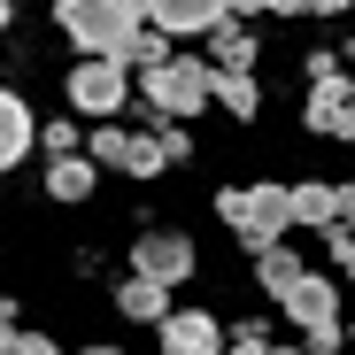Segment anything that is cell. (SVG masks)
I'll use <instances>...</instances> for the list:
<instances>
[{
  "label": "cell",
  "mask_w": 355,
  "mask_h": 355,
  "mask_svg": "<svg viewBox=\"0 0 355 355\" xmlns=\"http://www.w3.org/2000/svg\"><path fill=\"white\" fill-rule=\"evenodd\" d=\"M0 355H62V347L39 340V332H8V340H0Z\"/></svg>",
  "instance_id": "cell-18"
},
{
  "label": "cell",
  "mask_w": 355,
  "mask_h": 355,
  "mask_svg": "<svg viewBox=\"0 0 355 355\" xmlns=\"http://www.w3.org/2000/svg\"><path fill=\"white\" fill-rule=\"evenodd\" d=\"M85 355H124V347H85Z\"/></svg>",
  "instance_id": "cell-25"
},
{
  "label": "cell",
  "mask_w": 355,
  "mask_h": 355,
  "mask_svg": "<svg viewBox=\"0 0 355 355\" xmlns=\"http://www.w3.org/2000/svg\"><path fill=\"white\" fill-rule=\"evenodd\" d=\"M209 101H224L232 116H255L263 93H255V70H209Z\"/></svg>",
  "instance_id": "cell-12"
},
{
  "label": "cell",
  "mask_w": 355,
  "mask_h": 355,
  "mask_svg": "<svg viewBox=\"0 0 355 355\" xmlns=\"http://www.w3.org/2000/svg\"><path fill=\"white\" fill-rule=\"evenodd\" d=\"M116 170L155 178V170H162V147H155V132H124V147H116Z\"/></svg>",
  "instance_id": "cell-17"
},
{
  "label": "cell",
  "mask_w": 355,
  "mask_h": 355,
  "mask_svg": "<svg viewBox=\"0 0 355 355\" xmlns=\"http://www.w3.org/2000/svg\"><path fill=\"white\" fill-rule=\"evenodd\" d=\"M139 93H147V124L201 116L209 108V62H193V54H162L155 70H139Z\"/></svg>",
  "instance_id": "cell-1"
},
{
  "label": "cell",
  "mask_w": 355,
  "mask_h": 355,
  "mask_svg": "<svg viewBox=\"0 0 355 355\" xmlns=\"http://www.w3.org/2000/svg\"><path fill=\"white\" fill-rule=\"evenodd\" d=\"M0 31H8V0H0Z\"/></svg>",
  "instance_id": "cell-26"
},
{
  "label": "cell",
  "mask_w": 355,
  "mask_h": 355,
  "mask_svg": "<svg viewBox=\"0 0 355 355\" xmlns=\"http://www.w3.org/2000/svg\"><path fill=\"white\" fill-rule=\"evenodd\" d=\"M232 8H248V16H255V8H270V16H302V0H232Z\"/></svg>",
  "instance_id": "cell-21"
},
{
  "label": "cell",
  "mask_w": 355,
  "mask_h": 355,
  "mask_svg": "<svg viewBox=\"0 0 355 355\" xmlns=\"http://www.w3.org/2000/svg\"><path fill=\"white\" fill-rule=\"evenodd\" d=\"M302 8H317V16H340V8H347V0H302Z\"/></svg>",
  "instance_id": "cell-23"
},
{
  "label": "cell",
  "mask_w": 355,
  "mask_h": 355,
  "mask_svg": "<svg viewBox=\"0 0 355 355\" xmlns=\"http://www.w3.org/2000/svg\"><path fill=\"white\" fill-rule=\"evenodd\" d=\"M31 139H39V124H31V108H24L16 93H0V170H16V162L31 155Z\"/></svg>",
  "instance_id": "cell-11"
},
{
  "label": "cell",
  "mask_w": 355,
  "mask_h": 355,
  "mask_svg": "<svg viewBox=\"0 0 355 355\" xmlns=\"http://www.w3.org/2000/svg\"><path fill=\"white\" fill-rule=\"evenodd\" d=\"M16 332V302H8V293H0V340H8Z\"/></svg>",
  "instance_id": "cell-22"
},
{
  "label": "cell",
  "mask_w": 355,
  "mask_h": 355,
  "mask_svg": "<svg viewBox=\"0 0 355 355\" xmlns=\"http://www.w3.org/2000/svg\"><path fill=\"white\" fill-rule=\"evenodd\" d=\"M216 216L240 232V248H255V255L278 248L286 232H293V224H286V186H224V193H216Z\"/></svg>",
  "instance_id": "cell-3"
},
{
  "label": "cell",
  "mask_w": 355,
  "mask_h": 355,
  "mask_svg": "<svg viewBox=\"0 0 355 355\" xmlns=\"http://www.w3.org/2000/svg\"><path fill=\"white\" fill-rule=\"evenodd\" d=\"M248 62H255V39L224 16V24L209 31V70H248Z\"/></svg>",
  "instance_id": "cell-13"
},
{
  "label": "cell",
  "mask_w": 355,
  "mask_h": 355,
  "mask_svg": "<svg viewBox=\"0 0 355 355\" xmlns=\"http://www.w3.org/2000/svg\"><path fill=\"white\" fill-rule=\"evenodd\" d=\"M232 16V0H139V24H155L162 39H193V31H216Z\"/></svg>",
  "instance_id": "cell-6"
},
{
  "label": "cell",
  "mask_w": 355,
  "mask_h": 355,
  "mask_svg": "<svg viewBox=\"0 0 355 355\" xmlns=\"http://www.w3.org/2000/svg\"><path fill=\"white\" fill-rule=\"evenodd\" d=\"M46 193H54V201H85V193H93V162H85V155H54V162H46Z\"/></svg>",
  "instance_id": "cell-14"
},
{
  "label": "cell",
  "mask_w": 355,
  "mask_h": 355,
  "mask_svg": "<svg viewBox=\"0 0 355 355\" xmlns=\"http://www.w3.org/2000/svg\"><path fill=\"white\" fill-rule=\"evenodd\" d=\"M263 355H302V347H263Z\"/></svg>",
  "instance_id": "cell-24"
},
{
  "label": "cell",
  "mask_w": 355,
  "mask_h": 355,
  "mask_svg": "<svg viewBox=\"0 0 355 355\" xmlns=\"http://www.w3.org/2000/svg\"><path fill=\"white\" fill-rule=\"evenodd\" d=\"M62 31L85 46V54H116V62H124V46L147 31L139 24V0H62Z\"/></svg>",
  "instance_id": "cell-2"
},
{
  "label": "cell",
  "mask_w": 355,
  "mask_h": 355,
  "mask_svg": "<svg viewBox=\"0 0 355 355\" xmlns=\"http://www.w3.org/2000/svg\"><path fill=\"white\" fill-rule=\"evenodd\" d=\"M46 155H78V124H46Z\"/></svg>",
  "instance_id": "cell-20"
},
{
  "label": "cell",
  "mask_w": 355,
  "mask_h": 355,
  "mask_svg": "<svg viewBox=\"0 0 355 355\" xmlns=\"http://www.w3.org/2000/svg\"><path fill=\"white\" fill-rule=\"evenodd\" d=\"M302 270H309V263H302V255H293L286 240L255 255V278H263V293H286V286H293V278H302Z\"/></svg>",
  "instance_id": "cell-15"
},
{
  "label": "cell",
  "mask_w": 355,
  "mask_h": 355,
  "mask_svg": "<svg viewBox=\"0 0 355 355\" xmlns=\"http://www.w3.org/2000/svg\"><path fill=\"white\" fill-rule=\"evenodd\" d=\"M170 286H147V278H124V293H116V309L124 317H139V324H155V317H170V302H162Z\"/></svg>",
  "instance_id": "cell-16"
},
{
  "label": "cell",
  "mask_w": 355,
  "mask_h": 355,
  "mask_svg": "<svg viewBox=\"0 0 355 355\" xmlns=\"http://www.w3.org/2000/svg\"><path fill=\"white\" fill-rule=\"evenodd\" d=\"M132 278H147V286H186V278H193V240H178V232H147Z\"/></svg>",
  "instance_id": "cell-7"
},
{
  "label": "cell",
  "mask_w": 355,
  "mask_h": 355,
  "mask_svg": "<svg viewBox=\"0 0 355 355\" xmlns=\"http://www.w3.org/2000/svg\"><path fill=\"white\" fill-rule=\"evenodd\" d=\"M278 302H286V317H293V324L309 332V347H317V355H332V347H340V293H332V278H309V270H302V278L278 293Z\"/></svg>",
  "instance_id": "cell-4"
},
{
  "label": "cell",
  "mask_w": 355,
  "mask_h": 355,
  "mask_svg": "<svg viewBox=\"0 0 355 355\" xmlns=\"http://www.w3.org/2000/svg\"><path fill=\"white\" fill-rule=\"evenodd\" d=\"M347 78L340 70H324V78H309V132H324V139H347Z\"/></svg>",
  "instance_id": "cell-9"
},
{
  "label": "cell",
  "mask_w": 355,
  "mask_h": 355,
  "mask_svg": "<svg viewBox=\"0 0 355 355\" xmlns=\"http://www.w3.org/2000/svg\"><path fill=\"white\" fill-rule=\"evenodd\" d=\"M332 216H347V193H340V186H317V178H309V186L286 193V224H317V232H324Z\"/></svg>",
  "instance_id": "cell-10"
},
{
  "label": "cell",
  "mask_w": 355,
  "mask_h": 355,
  "mask_svg": "<svg viewBox=\"0 0 355 355\" xmlns=\"http://www.w3.org/2000/svg\"><path fill=\"white\" fill-rule=\"evenodd\" d=\"M162 324V355H224V324L201 317V309H178V317H155Z\"/></svg>",
  "instance_id": "cell-8"
},
{
  "label": "cell",
  "mask_w": 355,
  "mask_h": 355,
  "mask_svg": "<svg viewBox=\"0 0 355 355\" xmlns=\"http://www.w3.org/2000/svg\"><path fill=\"white\" fill-rule=\"evenodd\" d=\"M263 347H270V340H263V324H240V332L224 340V355H263Z\"/></svg>",
  "instance_id": "cell-19"
},
{
  "label": "cell",
  "mask_w": 355,
  "mask_h": 355,
  "mask_svg": "<svg viewBox=\"0 0 355 355\" xmlns=\"http://www.w3.org/2000/svg\"><path fill=\"white\" fill-rule=\"evenodd\" d=\"M124 93H132V70L116 62V54H93V62L70 70V101H78L85 116H116V108H124Z\"/></svg>",
  "instance_id": "cell-5"
}]
</instances>
